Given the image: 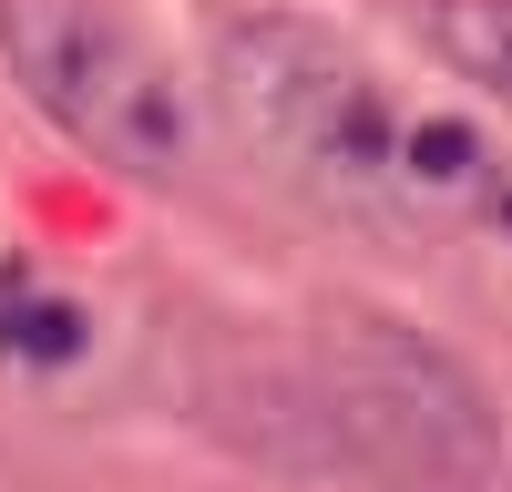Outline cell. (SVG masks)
<instances>
[{"instance_id":"obj_1","label":"cell","mask_w":512,"mask_h":492,"mask_svg":"<svg viewBox=\"0 0 512 492\" xmlns=\"http://www.w3.org/2000/svg\"><path fill=\"white\" fill-rule=\"evenodd\" d=\"M205 82H216V113L236 154L267 185H287L297 205L359 226V236H420L410 205V113L390 103L349 41L308 11H236L216 21V52H205Z\"/></svg>"},{"instance_id":"obj_2","label":"cell","mask_w":512,"mask_h":492,"mask_svg":"<svg viewBox=\"0 0 512 492\" xmlns=\"http://www.w3.org/2000/svg\"><path fill=\"white\" fill-rule=\"evenodd\" d=\"M0 62L93 164L134 185H185L195 103L123 0H0Z\"/></svg>"},{"instance_id":"obj_3","label":"cell","mask_w":512,"mask_h":492,"mask_svg":"<svg viewBox=\"0 0 512 492\" xmlns=\"http://www.w3.org/2000/svg\"><path fill=\"white\" fill-rule=\"evenodd\" d=\"M318 390H328V421L349 431V451L379 482H400V492H492V472H502L492 400L420 328L369 318V308H328Z\"/></svg>"},{"instance_id":"obj_4","label":"cell","mask_w":512,"mask_h":492,"mask_svg":"<svg viewBox=\"0 0 512 492\" xmlns=\"http://www.w3.org/2000/svg\"><path fill=\"white\" fill-rule=\"evenodd\" d=\"M431 41L482 82L492 103H512V0H441V11H431Z\"/></svg>"},{"instance_id":"obj_5","label":"cell","mask_w":512,"mask_h":492,"mask_svg":"<svg viewBox=\"0 0 512 492\" xmlns=\"http://www.w3.org/2000/svg\"><path fill=\"white\" fill-rule=\"evenodd\" d=\"M0 349H21V359H72V349H82V308H62V298H11V287H0Z\"/></svg>"}]
</instances>
